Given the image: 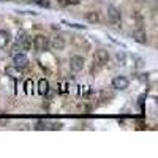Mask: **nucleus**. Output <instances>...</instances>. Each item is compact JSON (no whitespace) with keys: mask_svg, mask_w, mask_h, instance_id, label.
<instances>
[{"mask_svg":"<svg viewBox=\"0 0 158 158\" xmlns=\"http://www.w3.org/2000/svg\"><path fill=\"white\" fill-rule=\"evenodd\" d=\"M30 46H32V43L27 38V35H25L24 32H19L18 36H16V44H15V48H13V51H15V54H18V52H21V51L30 49Z\"/></svg>","mask_w":158,"mask_h":158,"instance_id":"obj_1","label":"nucleus"},{"mask_svg":"<svg viewBox=\"0 0 158 158\" xmlns=\"http://www.w3.org/2000/svg\"><path fill=\"white\" fill-rule=\"evenodd\" d=\"M49 48V38L44 35H36L33 40V49L36 52H44Z\"/></svg>","mask_w":158,"mask_h":158,"instance_id":"obj_2","label":"nucleus"},{"mask_svg":"<svg viewBox=\"0 0 158 158\" xmlns=\"http://www.w3.org/2000/svg\"><path fill=\"white\" fill-rule=\"evenodd\" d=\"M108 19H109L114 25H120V22H122L120 10L115 8L114 5H109V6H108Z\"/></svg>","mask_w":158,"mask_h":158,"instance_id":"obj_3","label":"nucleus"},{"mask_svg":"<svg viewBox=\"0 0 158 158\" xmlns=\"http://www.w3.org/2000/svg\"><path fill=\"white\" fill-rule=\"evenodd\" d=\"M13 65H15V67H18V68H21V70L27 68V67H29V59H27V56L22 54V52H18V54H15V56H13Z\"/></svg>","mask_w":158,"mask_h":158,"instance_id":"obj_4","label":"nucleus"},{"mask_svg":"<svg viewBox=\"0 0 158 158\" xmlns=\"http://www.w3.org/2000/svg\"><path fill=\"white\" fill-rule=\"evenodd\" d=\"M94 62H95L97 65H100V67L106 65V63L109 62V54H108V51H104V49L95 51V54H94Z\"/></svg>","mask_w":158,"mask_h":158,"instance_id":"obj_5","label":"nucleus"},{"mask_svg":"<svg viewBox=\"0 0 158 158\" xmlns=\"http://www.w3.org/2000/svg\"><path fill=\"white\" fill-rule=\"evenodd\" d=\"M70 68H71V71H74V73L82 71V68H84V59H82L81 56H73V57L70 59Z\"/></svg>","mask_w":158,"mask_h":158,"instance_id":"obj_6","label":"nucleus"},{"mask_svg":"<svg viewBox=\"0 0 158 158\" xmlns=\"http://www.w3.org/2000/svg\"><path fill=\"white\" fill-rule=\"evenodd\" d=\"M128 79L125 77V76H115L114 79H112V87L115 89V90H125V89H128Z\"/></svg>","mask_w":158,"mask_h":158,"instance_id":"obj_7","label":"nucleus"},{"mask_svg":"<svg viewBox=\"0 0 158 158\" xmlns=\"http://www.w3.org/2000/svg\"><path fill=\"white\" fill-rule=\"evenodd\" d=\"M49 46L54 51H62V49H65V40L62 36H54L49 41Z\"/></svg>","mask_w":158,"mask_h":158,"instance_id":"obj_8","label":"nucleus"},{"mask_svg":"<svg viewBox=\"0 0 158 158\" xmlns=\"http://www.w3.org/2000/svg\"><path fill=\"white\" fill-rule=\"evenodd\" d=\"M11 41V33L8 30L0 29V49H5Z\"/></svg>","mask_w":158,"mask_h":158,"instance_id":"obj_9","label":"nucleus"},{"mask_svg":"<svg viewBox=\"0 0 158 158\" xmlns=\"http://www.w3.org/2000/svg\"><path fill=\"white\" fill-rule=\"evenodd\" d=\"M5 73H6L10 77H13V79H21V77H22V70L18 68V67H15V65L6 67V68H5Z\"/></svg>","mask_w":158,"mask_h":158,"instance_id":"obj_10","label":"nucleus"},{"mask_svg":"<svg viewBox=\"0 0 158 158\" xmlns=\"http://www.w3.org/2000/svg\"><path fill=\"white\" fill-rule=\"evenodd\" d=\"M48 92H49V82H48V79H44V77L40 79V81H38V94L44 97Z\"/></svg>","mask_w":158,"mask_h":158,"instance_id":"obj_11","label":"nucleus"},{"mask_svg":"<svg viewBox=\"0 0 158 158\" xmlns=\"http://www.w3.org/2000/svg\"><path fill=\"white\" fill-rule=\"evenodd\" d=\"M85 18H87V21H89V22H92V24L100 22V15H98L97 11H89L87 15H85Z\"/></svg>","mask_w":158,"mask_h":158,"instance_id":"obj_12","label":"nucleus"},{"mask_svg":"<svg viewBox=\"0 0 158 158\" xmlns=\"http://www.w3.org/2000/svg\"><path fill=\"white\" fill-rule=\"evenodd\" d=\"M135 38H136V41H139V43H142V44L147 43V35L144 33V32H136V33H135Z\"/></svg>","mask_w":158,"mask_h":158,"instance_id":"obj_13","label":"nucleus"},{"mask_svg":"<svg viewBox=\"0 0 158 158\" xmlns=\"http://www.w3.org/2000/svg\"><path fill=\"white\" fill-rule=\"evenodd\" d=\"M32 2H35V3L40 5V6H44V8H49V6H51L49 0H32Z\"/></svg>","mask_w":158,"mask_h":158,"instance_id":"obj_14","label":"nucleus"},{"mask_svg":"<svg viewBox=\"0 0 158 158\" xmlns=\"http://www.w3.org/2000/svg\"><path fill=\"white\" fill-rule=\"evenodd\" d=\"M117 62H118V65H125V56L120 54V52L117 54Z\"/></svg>","mask_w":158,"mask_h":158,"instance_id":"obj_15","label":"nucleus"},{"mask_svg":"<svg viewBox=\"0 0 158 158\" xmlns=\"http://www.w3.org/2000/svg\"><path fill=\"white\" fill-rule=\"evenodd\" d=\"M46 125H48L46 122H38V123H36V130H44Z\"/></svg>","mask_w":158,"mask_h":158,"instance_id":"obj_16","label":"nucleus"},{"mask_svg":"<svg viewBox=\"0 0 158 158\" xmlns=\"http://www.w3.org/2000/svg\"><path fill=\"white\" fill-rule=\"evenodd\" d=\"M32 85H33V82H32V79H29V81H27V82H25V92H29Z\"/></svg>","mask_w":158,"mask_h":158,"instance_id":"obj_17","label":"nucleus"},{"mask_svg":"<svg viewBox=\"0 0 158 158\" xmlns=\"http://www.w3.org/2000/svg\"><path fill=\"white\" fill-rule=\"evenodd\" d=\"M59 2V5H62V6H67V5H70L68 3V0H57Z\"/></svg>","mask_w":158,"mask_h":158,"instance_id":"obj_18","label":"nucleus"},{"mask_svg":"<svg viewBox=\"0 0 158 158\" xmlns=\"http://www.w3.org/2000/svg\"><path fill=\"white\" fill-rule=\"evenodd\" d=\"M68 3H70V5H77L79 0H68Z\"/></svg>","mask_w":158,"mask_h":158,"instance_id":"obj_19","label":"nucleus"}]
</instances>
